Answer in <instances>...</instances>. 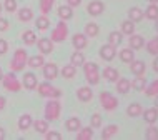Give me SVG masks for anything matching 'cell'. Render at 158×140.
Returning a JSON list of instances; mask_svg holds the SVG:
<instances>
[{"label":"cell","mask_w":158,"mask_h":140,"mask_svg":"<svg viewBox=\"0 0 158 140\" xmlns=\"http://www.w3.org/2000/svg\"><path fill=\"white\" fill-rule=\"evenodd\" d=\"M82 67H83V74H85L87 82L90 83V85H97V83L100 82V75H102L98 65L95 62H85Z\"/></svg>","instance_id":"cell-1"},{"label":"cell","mask_w":158,"mask_h":140,"mask_svg":"<svg viewBox=\"0 0 158 140\" xmlns=\"http://www.w3.org/2000/svg\"><path fill=\"white\" fill-rule=\"evenodd\" d=\"M60 112H62V105L58 102V99H50L45 105V120H48V122L58 120Z\"/></svg>","instance_id":"cell-2"},{"label":"cell","mask_w":158,"mask_h":140,"mask_svg":"<svg viewBox=\"0 0 158 140\" xmlns=\"http://www.w3.org/2000/svg\"><path fill=\"white\" fill-rule=\"evenodd\" d=\"M27 60H28V55H27V50L23 49H17L15 53H14V58L10 62V69L12 72H22L27 65Z\"/></svg>","instance_id":"cell-3"},{"label":"cell","mask_w":158,"mask_h":140,"mask_svg":"<svg viewBox=\"0 0 158 140\" xmlns=\"http://www.w3.org/2000/svg\"><path fill=\"white\" fill-rule=\"evenodd\" d=\"M37 90L42 97H47V99H60L62 97V90L53 87L50 82H42L40 85H37Z\"/></svg>","instance_id":"cell-4"},{"label":"cell","mask_w":158,"mask_h":140,"mask_svg":"<svg viewBox=\"0 0 158 140\" xmlns=\"http://www.w3.org/2000/svg\"><path fill=\"white\" fill-rule=\"evenodd\" d=\"M67 35H68V25H67L65 20H60V22L57 23V27H53L50 39H52V42L60 44V42L67 40Z\"/></svg>","instance_id":"cell-5"},{"label":"cell","mask_w":158,"mask_h":140,"mask_svg":"<svg viewBox=\"0 0 158 140\" xmlns=\"http://www.w3.org/2000/svg\"><path fill=\"white\" fill-rule=\"evenodd\" d=\"M2 83H3V88L8 90V92H19L20 88H22V83H20V80L17 78L15 72H10V74L3 75Z\"/></svg>","instance_id":"cell-6"},{"label":"cell","mask_w":158,"mask_h":140,"mask_svg":"<svg viewBox=\"0 0 158 140\" xmlns=\"http://www.w3.org/2000/svg\"><path fill=\"white\" fill-rule=\"evenodd\" d=\"M100 104L106 112H112V110H115L118 107V99L110 92H102L100 93Z\"/></svg>","instance_id":"cell-7"},{"label":"cell","mask_w":158,"mask_h":140,"mask_svg":"<svg viewBox=\"0 0 158 140\" xmlns=\"http://www.w3.org/2000/svg\"><path fill=\"white\" fill-rule=\"evenodd\" d=\"M100 58L105 62H112L115 58V55H117V47L112 45V44H105L100 47Z\"/></svg>","instance_id":"cell-8"},{"label":"cell","mask_w":158,"mask_h":140,"mask_svg":"<svg viewBox=\"0 0 158 140\" xmlns=\"http://www.w3.org/2000/svg\"><path fill=\"white\" fill-rule=\"evenodd\" d=\"M103 10H105V3L102 2V0H92V2L87 5V12L92 17L102 15V14H103Z\"/></svg>","instance_id":"cell-9"},{"label":"cell","mask_w":158,"mask_h":140,"mask_svg":"<svg viewBox=\"0 0 158 140\" xmlns=\"http://www.w3.org/2000/svg\"><path fill=\"white\" fill-rule=\"evenodd\" d=\"M42 70H44V77H45L47 80H55V78L58 77V67L55 65V63H52V62L44 63Z\"/></svg>","instance_id":"cell-10"},{"label":"cell","mask_w":158,"mask_h":140,"mask_svg":"<svg viewBox=\"0 0 158 140\" xmlns=\"http://www.w3.org/2000/svg\"><path fill=\"white\" fill-rule=\"evenodd\" d=\"M37 49L42 55H48L53 52V42L52 39H40L37 40Z\"/></svg>","instance_id":"cell-11"},{"label":"cell","mask_w":158,"mask_h":140,"mask_svg":"<svg viewBox=\"0 0 158 140\" xmlns=\"http://www.w3.org/2000/svg\"><path fill=\"white\" fill-rule=\"evenodd\" d=\"M37 85H38V80H37V77H35V74H32V72L23 74L22 87H25L27 90H33V88H37Z\"/></svg>","instance_id":"cell-12"},{"label":"cell","mask_w":158,"mask_h":140,"mask_svg":"<svg viewBox=\"0 0 158 140\" xmlns=\"http://www.w3.org/2000/svg\"><path fill=\"white\" fill-rule=\"evenodd\" d=\"M88 37L85 35V33H75L73 37H72V44H73V47H75V50H83L85 47H87V44H88Z\"/></svg>","instance_id":"cell-13"},{"label":"cell","mask_w":158,"mask_h":140,"mask_svg":"<svg viewBox=\"0 0 158 140\" xmlns=\"http://www.w3.org/2000/svg\"><path fill=\"white\" fill-rule=\"evenodd\" d=\"M128 45H130V49L133 50H140L145 47V39L142 35H136V33H131L130 39H128Z\"/></svg>","instance_id":"cell-14"},{"label":"cell","mask_w":158,"mask_h":140,"mask_svg":"<svg viewBox=\"0 0 158 140\" xmlns=\"http://www.w3.org/2000/svg\"><path fill=\"white\" fill-rule=\"evenodd\" d=\"M102 75H103V78L106 82H117V80L120 78V74H118V70L115 69V67H105L103 72H102Z\"/></svg>","instance_id":"cell-15"},{"label":"cell","mask_w":158,"mask_h":140,"mask_svg":"<svg viewBox=\"0 0 158 140\" xmlns=\"http://www.w3.org/2000/svg\"><path fill=\"white\" fill-rule=\"evenodd\" d=\"M142 115L145 118V122L147 124H155V122L158 120V108L156 107H152V108H147L142 112Z\"/></svg>","instance_id":"cell-16"},{"label":"cell","mask_w":158,"mask_h":140,"mask_svg":"<svg viewBox=\"0 0 158 140\" xmlns=\"http://www.w3.org/2000/svg\"><path fill=\"white\" fill-rule=\"evenodd\" d=\"M77 97H78L80 102H90L93 99V90L90 87H80L77 90Z\"/></svg>","instance_id":"cell-17"},{"label":"cell","mask_w":158,"mask_h":140,"mask_svg":"<svg viewBox=\"0 0 158 140\" xmlns=\"http://www.w3.org/2000/svg\"><path fill=\"white\" fill-rule=\"evenodd\" d=\"M130 70L133 75H143L147 72V65H145L143 60H133L130 62Z\"/></svg>","instance_id":"cell-18"},{"label":"cell","mask_w":158,"mask_h":140,"mask_svg":"<svg viewBox=\"0 0 158 140\" xmlns=\"http://www.w3.org/2000/svg\"><path fill=\"white\" fill-rule=\"evenodd\" d=\"M32 125H33V118H32L30 113H23V115H20V118H19V129L22 130V132L28 130Z\"/></svg>","instance_id":"cell-19"},{"label":"cell","mask_w":158,"mask_h":140,"mask_svg":"<svg viewBox=\"0 0 158 140\" xmlns=\"http://www.w3.org/2000/svg\"><path fill=\"white\" fill-rule=\"evenodd\" d=\"M115 83H117V92L120 93V95H125V93H128L131 88V82L128 78H118Z\"/></svg>","instance_id":"cell-20"},{"label":"cell","mask_w":158,"mask_h":140,"mask_svg":"<svg viewBox=\"0 0 158 140\" xmlns=\"http://www.w3.org/2000/svg\"><path fill=\"white\" fill-rule=\"evenodd\" d=\"M65 129L68 132H78V130L82 129V122L77 117H70V118H67V122H65Z\"/></svg>","instance_id":"cell-21"},{"label":"cell","mask_w":158,"mask_h":140,"mask_svg":"<svg viewBox=\"0 0 158 140\" xmlns=\"http://www.w3.org/2000/svg\"><path fill=\"white\" fill-rule=\"evenodd\" d=\"M143 10H142V8H138V7H131L130 8V10H128V19H130L131 20V22H142V20H143Z\"/></svg>","instance_id":"cell-22"},{"label":"cell","mask_w":158,"mask_h":140,"mask_svg":"<svg viewBox=\"0 0 158 140\" xmlns=\"http://www.w3.org/2000/svg\"><path fill=\"white\" fill-rule=\"evenodd\" d=\"M58 17H60V20H70L72 17H73V8L70 5H60L58 7Z\"/></svg>","instance_id":"cell-23"},{"label":"cell","mask_w":158,"mask_h":140,"mask_svg":"<svg viewBox=\"0 0 158 140\" xmlns=\"http://www.w3.org/2000/svg\"><path fill=\"white\" fill-rule=\"evenodd\" d=\"M118 125H115V124H112V125H106L103 130H102V138L103 140H108V138H112V137H115V135L118 134Z\"/></svg>","instance_id":"cell-24"},{"label":"cell","mask_w":158,"mask_h":140,"mask_svg":"<svg viewBox=\"0 0 158 140\" xmlns=\"http://www.w3.org/2000/svg\"><path fill=\"white\" fill-rule=\"evenodd\" d=\"M70 63H72V65H75V67H82L83 65V63H85V55L82 53V50H75V52L72 53Z\"/></svg>","instance_id":"cell-25"},{"label":"cell","mask_w":158,"mask_h":140,"mask_svg":"<svg viewBox=\"0 0 158 140\" xmlns=\"http://www.w3.org/2000/svg\"><path fill=\"white\" fill-rule=\"evenodd\" d=\"M27 63H28V67H32V69H40V67H44V63H45L44 55L40 53V55H33V57H28Z\"/></svg>","instance_id":"cell-26"},{"label":"cell","mask_w":158,"mask_h":140,"mask_svg":"<svg viewBox=\"0 0 158 140\" xmlns=\"http://www.w3.org/2000/svg\"><path fill=\"white\" fill-rule=\"evenodd\" d=\"M93 137V127H82L77 134V140H92Z\"/></svg>","instance_id":"cell-27"},{"label":"cell","mask_w":158,"mask_h":140,"mask_svg":"<svg viewBox=\"0 0 158 140\" xmlns=\"http://www.w3.org/2000/svg\"><path fill=\"white\" fill-rule=\"evenodd\" d=\"M143 112V107L140 104H130L127 107V115L128 117H140Z\"/></svg>","instance_id":"cell-28"},{"label":"cell","mask_w":158,"mask_h":140,"mask_svg":"<svg viewBox=\"0 0 158 140\" xmlns=\"http://www.w3.org/2000/svg\"><path fill=\"white\" fill-rule=\"evenodd\" d=\"M143 15L147 17L148 20H156L158 19V5L156 3H150L147 7V10L143 12Z\"/></svg>","instance_id":"cell-29"},{"label":"cell","mask_w":158,"mask_h":140,"mask_svg":"<svg viewBox=\"0 0 158 140\" xmlns=\"http://www.w3.org/2000/svg\"><path fill=\"white\" fill-rule=\"evenodd\" d=\"M32 19H33L32 8L23 7V8H20V10H19V20H20V22H30Z\"/></svg>","instance_id":"cell-30"},{"label":"cell","mask_w":158,"mask_h":140,"mask_svg":"<svg viewBox=\"0 0 158 140\" xmlns=\"http://www.w3.org/2000/svg\"><path fill=\"white\" fill-rule=\"evenodd\" d=\"M33 129H35V132L45 135L48 132V120H33Z\"/></svg>","instance_id":"cell-31"},{"label":"cell","mask_w":158,"mask_h":140,"mask_svg":"<svg viewBox=\"0 0 158 140\" xmlns=\"http://www.w3.org/2000/svg\"><path fill=\"white\" fill-rule=\"evenodd\" d=\"M123 42V33L122 32H118V30H113V32H110V35H108V44H112L115 47H118Z\"/></svg>","instance_id":"cell-32"},{"label":"cell","mask_w":158,"mask_h":140,"mask_svg":"<svg viewBox=\"0 0 158 140\" xmlns=\"http://www.w3.org/2000/svg\"><path fill=\"white\" fill-rule=\"evenodd\" d=\"M120 60L125 62V63H130L135 60V53H133V49H123L120 50Z\"/></svg>","instance_id":"cell-33"},{"label":"cell","mask_w":158,"mask_h":140,"mask_svg":"<svg viewBox=\"0 0 158 140\" xmlns=\"http://www.w3.org/2000/svg\"><path fill=\"white\" fill-rule=\"evenodd\" d=\"M145 87H147V78H145L143 75H136V78L131 82V88L142 92V90H145Z\"/></svg>","instance_id":"cell-34"},{"label":"cell","mask_w":158,"mask_h":140,"mask_svg":"<svg viewBox=\"0 0 158 140\" xmlns=\"http://www.w3.org/2000/svg\"><path fill=\"white\" fill-rule=\"evenodd\" d=\"M22 40H23L25 45H33V44H37V35H35V32H33V30H25V32L22 33Z\"/></svg>","instance_id":"cell-35"},{"label":"cell","mask_w":158,"mask_h":140,"mask_svg":"<svg viewBox=\"0 0 158 140\" xmlns=\"http://www.w3.org/2000/svg\"><path fill=\"white\" fill-rule=\"evenodd\" d=\"M122 33L123 35H131V33H135V22H131L130 19L123 20L122 22Z\"/></svg>","instance_id":"cell-36"},{"label":"cell","mask_w":158,"mask_h":140,"mask_svg":"<svg viewBox=\"0 0 158 140\" xmlns=\"http://www.w3.org/2000/svg\"><path fill=\"white\" fill-rule=\"evenodd\" d=\"M98 32H100V27L95 23V22H90V23H87L85 25V35L87 37H97L98 35Z\"/></svg>","instance_id":"cell-37"},{"label":"cell","mask_w":158,"mask_h":140,"mask_svg":"<svg viewBox=\"0 0 158 140\" xmlns=\"http://www.w3.org/2000/svg\"><path fill=\"white\" fill-rule=\"evenodd\" d=\"M60 74H62V77L67 78V80H68V78H73L75 74H77V67L72 65V63H68V65H65V67L62 69Z\"/></svg>","instance_id":"cell-38"},{"label":"cell","mask_w":158,"mask_h":140,"mask_svg":"<svg viewBox=\"0 0 158 140\" xmlns=\"http://www.w3.org/2000/svg\"><path fill=\"white\" fill-rule=\"evenodd\" d=\"M35 27L38 28V30H47V28L50 27V20H48V17L42 14V15L35 20Z\"/></svg>","instance_id":"cell-39"},{"label":"cell","mask_w":158,"mask_h":140,"mask_svg":"<svg viewBox=\"0 0 158 140\" xmlns=\"http://www.w3.org/2000/svg\"><path fill=\"white\" fill-rule=\"evenodd\" d=\"M147 50H148V53H152V55H158V35L147 42Z\"/></svg>","instance_id":"cell-40"},{"label":"cell","mask_w":158,"mask_h":140,"mask_svg":"<svg viewBox=\"0 0 158 140\" xmlns=\"http://www.w3.org/2000/svg\"><path fill=\"white\" fill-rule=\"evenodd\" d=\"M53 3H55V0H40V12L44 15L50 14V10L53 8Z\"/></svg>","instance_id":"cell-41"},{"label":"cell","mask_w":158,"mask_h":140,"mask_svg":"<svg viewBox=\"0 0 158 140\" xmlns=\"http://www.w3.org/2000/svg\"><path fill=\"white\" fill-rule=\"evenodd\" d=\"M145 93H147L148 97H155V95H158V80H153L150 85L145 87Z\"/></svg>","instance_id":"cell-42"},{"label":"cell","mask_w":158,"mask_h":140,"mask_svg":"<svg viewBox=\"0 0 158 140\" xmlns=\"http://www.w3.org/2000/svg\"><path fill=\"white\" fill-rule=\"evenodd\" d=\"M145 137H147V140H158V129L153 124H150V127L147 129Z\"/></svg>","instance_id":"cell-43"},{"label":"cell","mask_w":158,"mask_h":140,"mask_svg":"<svg viewBox=\"0 0 158 140\" xmlns=\"http://www.w3.org/2000/svg\"><path fill=\"white\" fill-rule=\"evenodd\" d=\"M3 8H5L7 12H10V14H14L17 10V0H5V2H3Z\"/></svg>","instance_id":"cell-44"},{"label":"cell","mask_w":158,"mask_h":140,"mask_svg":"<svg viewBox=\"0 0 158 140\" xmlns=\"http://www.w3.org/2000/svg\"><path fill=\"white\" fill-rule=\"evenodd\" d=\"M90 127H93V129L102 127V115H100V113H93V115H92V118H90Z\"/></svg>","instance_id":"cell-45"},{"label":"cell","mask_w":158,"mask_h":140,"mask_svg":"<svg viewBox=\"0 0 158 140\" xmlns=\"http://www.w3.org/2000/svg\"><path fill=\"white\" fill-rule=\"evenodd\" d=\"M45 138L47 140H60L62 138V134L60 132H47L45 134Z\"/></svg>","instance_id":"cell-46"},{"label":"cell","mask_w":158,"mask_h":140,"mask_svg":"<svg viewBox=\"0 0 158 140\" xmlns=\"http://www.w3.org/2000/svg\"><path fill=\"white\" fill-rule=\"evenodd\" d=\"M7 50H8V44H7V40L0 39V55L7 53Z\"/></svg>","instance_id":"cell-47"},{"label":"cell","mask_w":158,"mask_h":140,"mask_svg":"<svg viewBox=\"0 0 158 140\" xmlns=\"http://www.w3.org/2000/svg\"><path fill=\"white\" fill-rule=\"evenodd\" d=\"M8 28V20L3 19V17H0V32H5Z\"/></svg>","instance_id":"cell-48"},{"label":"cell","mask_w":158,"mask_h":140,"mask_svg":"<svg viewBox=\"0 0 158 140\" xmlns=\"http://www.w3.org/2000/svg\"><path fill=\"white\" fill-rule=\"evenodd\" d=\"M80 3H82V0H67V5H70L72 8H73V7H80Z\"/></svg>","instance_id":"cell-49"},{"label":"cell","mask_w":158,"mask_h":140,"mask_svg":"<svg viewBox=\"0 0 158 140\" xmlns=\"http://www.w3.org/2000/svg\"><path fill=\"white\" fill-rule=\"evenodd\" d=\"M153 70L158 72V55H155V60H153Z\"/></svg>","instance_id":"cell-50"},{"label":"cell","mask_w":158,"mask_h":140,"mask_svg":"<svg viewBox=\"0 0 158 140\" xmlns=\"http://www.w3.org/2000/svg\"><path fill=\"white\" fill-rule=\"evenodd\" d=\"M5 104H7V100H5V97H2V95H0V110H2L3 107H5Z\"/></svg>","instance_id":"cell-51"},{"label":"cell","mask_w":158,"mask_h":140,"mask_svg":"<svg viewBox=\"0 0 158 140\" xmlns=\"http://www.w3.org/2000/svg\"><path fill=\"white\" fill-rule=\"evenodd\" d=\"M3 138H5V130L0 127V140H3Z\"/></svg>","instance_id":"cell-52"},{"label":"cell","mask_w":158,"mask_h":140,"mask_svg":"<svg viewBox=\"0 0 158 140\" xmlns=\"http://www.w3.org/2000/svg\"><path fill=\"white\" fill-rule=\"evenodd\" d=\"M155 107L158 108V95H155Z\"/></svg>","instance_id":"cell-53"},{"label":"cell","mask_w":158,"mask_h":140,"mask_svg":"<svg viewBox=\"0 0 158 140\" xmlns=\"http://www.w3.org/2000/svg\"><path fill=\"white\" fill-rule=\"evenodd\" d=\"M155 30H156V32H158V19H156V20H155Z\"/></svg>","instance_id":"cell-54"},{"label":"cell","mask_w":158,"mask_h":140,"mask_svg":"<svg viewBox=\"0 0 158 140\" xmlns=\"http://www.w3.org/2000/svg\"><path fill=\"white\" fill-rule=\"evenodd\" d=\"M3 78V72H2V69H0V80Z\"/></svg>","instance_id":"cell-55"},{"label":"cell","mask_w":158,"mask_h":140,"mask_svg":"<svg viewBox=\"0 0 158 140\" xmlns=\"http://www.w3.org/2000/svg\"><path fill=\"white\" fill-rule=\"evenodd\" d=\"M150 3H158V0H150Z\"/></svg>","instance_id":"cell-56"},{"label":"cell","mask_w":158,"mask_h":140,"mask_svg":"<svg viewBox=\"0 0 158 140\" xmlns=\"http://www.w3.org/2000/svg\"><path fill=\"white\" fill-rule=\"evenodd\" d=\"M2 10H3V5H2V3H0V14H2Z\"/></svg>","instance_id":"cell-57"}]
</instances>
